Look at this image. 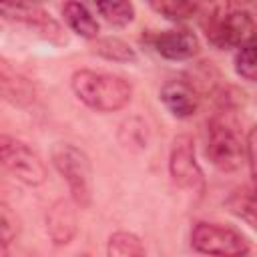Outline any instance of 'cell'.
Wrapping results in <instances>:
<instances>
[{
	"label": "cell",
	"mask_w": 257,
	"mask_h": 257,
	"mask_svg": "<svg viewBox=\"0 0 257 257\" xmlns=\"http://www.w3.org/2000/svg\"><path fill=\"white\" fill-rule=\"evenodd\" d=\"M72 94L88 108L96 112L122 110L133 98V84L118 74L78 68L70 74Z\"/></svg>",
	"instance_id": "cell-1"
},
{
	"label": "cell",
	"mask_w": 257,
	"mask_h": 257,
	"mask_svg": "<svg viewBox=\"0 0 257 257\" xmlns=\"http://www.w3.org/2000/svg\"><path fill=\"white\" fill-rule=\"evenodd\" d=\"M50 163L66 183L76 209H88L92 205V163L88 155L72 143L58 141L50 149Z\"/></svg>",
	"instance_id": "cell-2"
},
{
	"label": "cell",
	"mask_w": 257,
	"mask_h": 257,
	"mask_svg": "<svg viewBox=\"0 0 257 257\" xmlns=\"http://www.w3.org/2000/svg\"><path fill=\"white\" fill-rule=\"evenodd\" d=\"M209 44L215 48H243L255 44V20L249 10L213 6L201 20Z\"/></svg>",
	"instance_id": "cell-3"
},
{
	"label": "cell",
	"mask_w": 257,
	"mask_h": 257,
	"mask_svg": "<svg viewBox=\"0 0 257 257\" xmlns=\"http://www.w3.org/2000/svg\"><path fill=\"white\" fill-rule=\"evenodd\" d=\"M205 155L209 163L223 173H235L241 169L245 163V151L233 114L215 110V114L207 120Z\"/></svg>",
	"instance_id": "cell-4"
},
{
	"label": "cell",
	"mask_w": 257,
	"mask_h": 257,
	"mask_svg": "<svg viewBox=\"0 0 257 257\" xmlns=\"http://www.w3.org/2000/svg\"><path fill=\"white\" fill-rule=\"evenodd\" d=\"M191 247L205 257H247L251 241L235 227L197 221L191 229Z\"/></svg>",
	"instance_id": "cell-5"
},
{
	"label": "cell",
	"mask_w": 257,
	"mask_h": 257,
	"mask_svg": "<svg viewBox=\"0 0 257 257\" xmlns=\"http://www.w3.org/2000/svg\"><path fill=\"white\" fill-rule=\"evenodd\" d=\"M0 167L26 187H40L48 179L42 157L24 141L0 133Z\"/></svg>",
	"instance_id": "cell-6"
},
{
	"label": "cell",
	"mask_w": 257,
	"mask_h": 257,
	"mask_svg": "<svg viewBox=\"0 0 257 257\" xmlns=\"http://www.w3.org/2000/svg\"><path fill=\"white\" fill-rule=\"evenodd\" d=\"M169 177L171 181L189 191H201L205 185V175L203 169L197 161V149H195V139L187 133L177 135L171 143L169 149Z\"/></svg>",
	"instance_id": "cell-7"
},
{
	"label": "cell",
	"mask_w": 257,
	"mask_h": 257,
	"mask_svg": "<svg viewBox=\"0 0 257 257\" xmlns=\"http://www.w3.org/2000/svg\"><path fill=\"white\" fill-rule=\"evenodd\" d=\"M0 16L8 22L20 24L32 32H36L40 38L48 40L50 44H66V36L58 20L50 16L42 6L38 4H24V2H2L0 4Z\"/></svg>",
	"instance_id": "cell-8"
},
{
	"label": "cell",
	"mask_w": 257,
	"mask_h": 257,
	"mask_svg": "<svg viewBox=\"0 0 257 257\" xmlns=\"http://www.w3.org/2000/svg\"><path fill=\"white\" fill-rule=\"evenodd\" d=\"M44 229L54 247H66L78 233L76 205L70 199H56L44 213Z\"/></svg>",
	"instance_id": "cell-9"
},
{
	"label": "cell",
	"mask_w": 257,
	"mask_h": 257,
	"mask_svg": "<svg viewBox=\"0 0 257 257\" xmlns=\"http://www.w3.org/2000/svg\"><path fill=\"white\" fill-rule=\"evenodd\" d=\"M151 48L165 60L171 62H183L191 60L199 54V38L195 32L187 28H175V30H161L149 38Z\"/></svg>",
	"instance_id": "cell-10"
},
{
	"label": "cell",
	"mask_w": 257,
	"mask_h": 257,
	"mask_svg": "<svg viewBox=\"0 0 257 257\" xmlns=\"http://www.w3.org/2000/svg\"><path fill=\"white\" fill-rule=\"evenodd\" d=\"M159 100L169 110V114L179 120L193 118L201 106V94L185 78L167 80L159 90Z\"/></svg>",
	"instance_id": "cell-11"
},
{
	"label": "cell",
	"mask_w": 257,
	"mask_h": 257,
	"mask_svg": "<svg viewBox=\"0 0 257 257\" xmlns=\"http://www.w3.org/2000/svg\"><path fill=\"white\" fill-rule=\"evenodd\" d=\"M62 16L70 32L84 40H96L100 34V24L90 8L82 2H66L62 6Z\"/></svg>",
	"instance_id": "cell-12"
},
{
	"label": "cell",
	"mask_w": 257,
	"mask_h": 257,
	"mask_svg": "<svg viewBox=\"0 0 257 257\" xmlns=\"http://www.w3.org/2000/svg\"><path fill=\"white\" fill-rule=\"evenodd\" d=\"M116 139H118V145L131 153H141L149 147V141H151V128L147 124V120L139 114H133L128 118H124L120 124H118V131H116Z\"/></svg>",
	"instance_id": "cell-13"
},
{
	"label": "cell",
	"mask_w": 257,
	"mask_h": 257,
	"mask_svg": "<svg viewBox=\"0 0 257 257\" xmlns=\"http://www.w3.org/2000/svg\"><path fill=\"white\" fill-rule=\"evenodd\" d=\"M90 52L96 54L98 58H104L108 62H120V64H133L139 60L137 50L122 38L116 36H98L92 40Z\"/></svg>",
	"instance_id": "cell-14"
},
{
	"label": "cell",
	"mask_w": 257,
	"mask_h": 257,
	"mask_svg": "<svg viewBox=\"0 0 257 257\" xmlns=\"http://www.w3.org/2000/svg\"><path fill=\"white\" fill-rule=\"evenodd\" d=\"M106 257H147V249L133 231H114L106 241Z\"/></svg>",
	"instance_id": "cell-15"
},
{
	"label": "cell",
	"mask_w": 257,
	"mask_h": 257,
	"mask_svg": "<svg viewBox=\"0 0 257 257\" xmlns=\"http://www.w3.org/2000/svg\"><path fill=\"white\" fill-rule=\"evenodd\" d=\"M227 209L239 217L241 221H245L249 227H255V195H253V187H237L235 191H231V195L225 201Z\"/></svg>",
	"instance_id": "cell-16"
},
{
	"label": "cell",
	"mask_w": 257,
	"mask_h": 257,
	"mask_svg": "<svg viewBox=\"0 0 257 257\" xmlns=\"http://www.w3.org/2000/svg\"><path fill=\"white\" fill-rule=\"evenodd\" d=\"M151 8L161 14L163 18L171 22H185L195 18L201 12V6L197 2H185V0H161V2H151Z\"/></svg>",
	"instance_id": "cell-17"
},
{
	"label": "cell",
	"mask_w": 257,
	"mask_h": 257,
	"mask_svg": "<svg viewBox=\"0 0 257 257\" xmlns=\"http://www.w3.org/2000/svg\"><path fill=\"white\" fill-rule=\"evenodd\" d=\"M94 8L100 14V18L114 28H124L135 20L133 2H96Z\"/></svg>",
	"instance_id": "cell-18"
},
{
	"label": "cell",
	"mask_w": 257,
	"mask_h": 257,
	"mask_svg": "<svg viewBox=\"0 0 257 257\" xmlns=\"http://www.w3.org/2000/svg\"><path fill=\"white\" fill-rule=\"evenodd\" d=\"M233 64H235V72L247 80V82H255L257 76V60H255V44H247L243 48H237L235 56H233Z\"/></svg>",
	"instance_id": "cell-19"
},
{
	"label": "cell",
	"mask_w": 257,
	"mask_h": 257,
	"mask_svg": "<svg viewBox=\"0 0 257 257\" xmlns=\"http://www.w3.org/2000/svg\"><path fill=\"white\" fill-rule=\"evenodd\" d=\"M16 239V229L12 219L0 211V257H10V249Z\"/></svg>",
	"instance_id": "cell-20"
},
{
	"label": "cell",
	"mask_w": 257,
	"mask_h": 257,
	"mask_svg": "<svg viewBox=\"0 0 257 257\" xmlns=\"http://www.w3.org/2000/svg\"><path fill=\"white\" fill-rule=\"evenodd\" d=\"M243 151H245V161H247V167H249V175H251V181L255 179V128L251 126L245 141H243Z\"/></svg>",
	"instance_id": "cell-21"
},
{
	"label": "cell",
	"mask_w": 257,
	"mask_h": 257,
	"mask_svg": "<svg viewBox=\"0 0 257 257\" xmlns=\"http://www.w3.org/2000/svg\"><path fill=\"white\" fill-rule=\"evenodd\" d=\"M78 257H92V255H88V253H82V255H78Z\"/></svg>",
	"instance_id": "cell-22"
}]
</instances>
